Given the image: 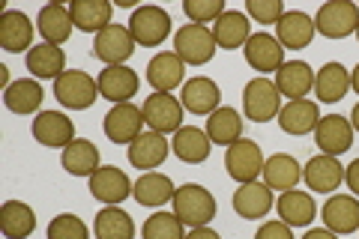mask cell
I'll list each match as a JSON object with an SVG mask.
<instances>
[{"label":"cell","instance_id":"ee69618b","mask_svg":"<svg viewBox=\"0 0 359 239\" xmlns=\"http://www.w3.org/2000/svg\"><path fill=\"white\" fill-rule=\"evenodd\" d=\"M255 239H294L290 227L278 219V221H264V227L255 233Z\"/></svg>","mask_w":359,"mask_h":239},{"label":"cell","instance_id":"f546056e","mask_svg":"<svg viewBox=\"0 0 359 239\" xmlns=\"http://www.w3.org/2000/svg\"><path fill=\"white\" fill-rule=\"evenodd\" d=\"M36 27H39L42 39L48 45H63L66 39L72 36V13H69V6H63V4L42 6L39 18H36Z\"/></svg>","mask_w":359,"mask_h":239},{"label":"cell","instance_id":"44dd1931","mask_svg":"<svg viewBox=\"0 0 359 239\" xmlns=\"http://www.w3.org/2000/svg\"><path fill=\"white\" fill-rule=\"evenodd\" d=\"M183 75H186V63L174 51L156 54L147 63V81L156 93H171L174 87L183 84Z\"/></svg>","mask_w":359,"mask_h":239},{"label":"cell","instance_id":"f35d334b","mask_svg":"<svg viewBox=\"0 0 359 239\" xmlns=\"http://www.w3.org/2000/svg\"><path fill=\"white\" fill-rule=\"evenodd\" d=\"M207 135H210L212 144H224V146L237 144L243 138V117H240V111H233V108L212 111L210 120H207Z\"/></svg>","mask_w":359,"mask_h":239},{"label":"cell","instance_id":"8992f818","mask_svg":"<svg viewBox=\"0 0 359 239\" xmlns=\"http://www.w3.org/2000/svg\"><path fill=\"white\" fill-rule=\"evenodd\" d=\"M129 33L135 45H144V48H156L168 39L171 33V15L162 6H141L135 9L129 18Z\"/></svg>","mask_w":359,"mask_h":239},{"label":"cell","instance_id":"7bdbcfd3","mask_svg":"<svg viewBox=\"0 0 359 239\" xmlns=\"http://www.w3.org/2000/svg\"><path fill=\"white\" fill-rule=\"evenodd\" d=\"M245 13H249L257 25H278L285 15L282 0H245Z\"/></svg>","mask_w":359,"mask_h":239},{"label":"cell","instance_id":"603a6c76","mask_svg":"<svg viewBox=\"0 0 359 239\" xmlns=\"http://www.w3.org/2000/svg\"><path fill=\"white\" fill-rule=\"evenodd\" d=\"M212 36H216V45L224 51L245 48V42H249V36H252L249 15H243L240 9H228V13L212 25Z\"/></svg>","mask_w":359,"mask_h":239},{"label":"cell","instance_id":"277c9868","mask_svg":"<svg viewBox=\"0 0 359 239\" xmlns=\"http://www.w3.org/2000/svg\"><path fill=\"white\" fill-rule=\"evenodd\" d=\"M216 36H212V30L204 27V25H186L177 30L174 36V54L183 60L186 66H204L212 60V54H216Z\"/></svg>","mask_w":359,"mask_h":239},{"label":"cell","instance_id":"8d00e7d4","mask_svg":"<svg viewBox=\"0 0 359 239\" xmlns=\"http://www.w3.org/2000/svg\"><path fill=\"white\" fill-rule=\"evenodd\" d=\"M60 162H63L66 174H72V177H93L96 170H99V150H96L93 141L75 138V141L63 150Z\"/></svg>","mask_w":359,"mask_h":239},{"label":"cell","instance_id":"f907efd6","mask_svg":"<svg viewBox=\"0 0 359 239\" xmlns=\"http://www.w3.org/2000/svg\"><path fill=\"white\" fill-rule=\"evenodd\" d=\"M356 36H359V27H356Z\"/></svg>","mask_w":359,"mask_h":239},{"label":"cell","instance_id":"1f68e13d","mask_svg":"<svg viewBox=\"0 0 359 239\" xmlns=\"http://www.w3.org/2000/svg\"><path fill=\"white\" fill-rule=\"evenodd\" d=\"M302 179V168L294 156L276 153L264 162V183L273 191H290Z\"/></svg>","mask_w":359,"mask_h":239},{"label":"cell","instance_id":"52a82bcc","mask_svg":"<svg viewBox=\"0 0 359 239\" xmlns=\"http://www.w3.org/2000/svg\"><path fill=\"white\" fill-rule=\"evenodd\" d=\"M183 102L171 93H153L144 99V123L150 126V132H159V135H168V132H180L183 129Z\"/></svg>","mask_w":359,"mask_h":239},{"label":"cell","instance_id":"bcb514c9","mask_svg":"<svg viewBox=\"0 0 359 239\" xmlns=\"http://www.w3.org/2000/svg\"><path fill=\"white\" fill-rule=\"evenodd\" d=\"M186 239H222L212 227H195L192 233H186Z\"/></svg>","mask_w":359,"mask_h":239},{"label":"cell","instance_id":"d4e9b609","mask_svg":"<svg viewBox=\"0 0 359 239\" xmlns=\"http://www.w3.org/2000/svg\"><path fill=\"white\" fill-rule=\"evenodd\" d=\"M165 158H168V141L159 132H141L138 138L129 144V162L135 168H141L144 174L153 168H159Z\"/></svg>","mask_w":359,"mask_h":239},{"label":"cell","instance_id":"f1b7e54d","mask_svg":"<svg viewBox=\"0 0 359 239\" xmlns=\"http://www.w3.org/2000/svg\"><path fill=\"white\" fill-rule=\"evenodd\" d=\"M27 72H33V78H39V81H45V78H57L66 72V54L60 45H33V48L27 51Z\"/></svg>","mask_w":359,"mask_h":239},{"label":"cell","instance_id":"484cf974","mask_svg":"<svg viewBox=\"0 0 359 239\" xmlns=\"http://www.w3.org/2000/svg\"><path fill=\"white\" fill-rule=\"evenodd\" d=\"M174 156L180 162L186 165H201L210 158V150H212V141L204 129H195V126H183L177 135H174V144H171Z\"/></svg>","mask_w":359,"mask_h":239},{"label":"cell","instance_id":"7a4b0ae2","mask_svg":"<svg viewBox=\"0 0 359 239\" xmlns=\"http://www.w3.org/2000/svg\"><path fill=\"white\" fill-rule=\"evenodd\" d=\"M359 27V6L351 0H330L314 15V30L327 39H344Z\"/></svg>","mask_w":359,"mask_h":239},{"label":"cell","instance_id":"4316f807","mask_svg":"<svg viewBox=\"0 0 359 239\" xmlns=\"http://www.w3.org/2000/svg\"><path fill=\"white\" fill-rule=\"evenodd\" d=\"M276 210L282 215V221L287 227H309L318 215V203L311 200L309 191H282V198L276 200Z\"/></svg>","mask_w":359,"mask_h":239},{"label":"cell","instance_id":"cb8c5ba5","mask_svg":"<svg viewBox=\"0 0 359 239\" xmlns=\"http://www.w3.org/2000/svg\"><path fill=\"white\" fill-rule=\"evenodd\" d=\"M318 123H320L318 102L311 99H294L278 111V126H282L285 135H309Z\"/></svg>","mask_w":359,"mask_h":239},{"label":"cell","instance_id":"7c38bea8","mask_svg":"<svg viewBox=\"0 0 359 239\" xmlns=\"http://www.w3.org/2000/svg\"><path fill=\"white\" fill-rule=\"evenodd\" d=\"M245 63L252 66L255 72H278L285 66V48L278 45L276 36H269V33H252L249 42H245Z\"/></svg>","mask_w":359,"mask_h":239},{"label":"cell","instance_id":"5bb4252c","mask_svg":"<svg viewBox=\"0 0 359 239\" xmlns=\"http://www.w3.org/2000/svg\"><path fill=\"white\" fill-rule=\"evenodd\" d=\"M96 84H99V96L114 102V105L129 102L141 87L138 75H135L129 66H105V69L96 75Z\"/></svg>","mask_w":359,"mask_h":239},{"label":"cell","instance_id":"e0dca14e","mask_svg":"<svg viewBox=\"0 0 359 239\" xmlns=\"http://www.w3.org/2000/svg\"><path fill=\"white\" fill-rule=\"evenodd\" d=\"M314 21L311 15L299 13V9H290V13H285L282 18H278L276 25V39L282 48H290V51H302L309 48L311 39H314Z\"/></svg>","mask_w":359,"mask_h":239},{"label":"cell","instance_id":"d6986e66","mask_svg":"<svg viewBox=\"0 0 359 239\" xmlns=\"http://www.w3.org/2000/svg\"><path fill=\"white\" fill-rule=\"evenodd\" d=\"M302 179H306V186L311 191H323V195H330V191H339V186L344 183V165L339 158L332 156H314L311 162L302 168Z\"/></svg>","mask_w":359,"mask_h":239},{"label":"cell","instance_id":"4dcf8cb0","mask_svg":"<svg viewBox=\"0 0 359 239\" xmlns=\"http://www.w3.org/2000/svg\"><path fill=\"white\" fill-rule=\"evenodd\" d=\"M276 87H278V93L287 96L290 102H294V99H306L309 90L314 87V72H311V66L302 63V60L285 63L282 69L276 72Z\"/></svg>","mask_w":359,"mask_h":239},{"label":"cell","instance_id":"5b68a950","mask_svg":"<svg viewBox=\"0 0 359 239\" xmlns=\"http://www.w3.org/2000/svg\"><path fill=\"white\" fill-rule=\"evenodd\" d=\"M99 96L96 78H90L81 69H66L57 81H54V99L69 111H87Z\"/></svg>","mask_w":359,"mask_h":239},{"label":"cell","instance_id":"7402d4cb","mask_svg":"<svg viewBox=\"0 0 359 239\" xmlns=\"http://www.w3.org/2000/svg\"><path fill=\"white\" fill-rule=\"evenodd\" d=\"M33 25L30 18L21 13V9H6L4 15H0V45H4V51L9 54H21V51H30L33 48Z\"/></svg>","mask_w":359,"mask_h":239},{"label":"cell","instance_id":"681fc988","mask_svg":"<svg viewBox=\"0 0 359 239\" xmlns=\"http://www.w3.org/2000/svg\"><path fill=\"white\" fill-rule=\"evenodd\" d=\"M351 87L356 90V96H359V63H356V69L351 72Z\"/></svg>","mask_w":359,"mask_h":239},{"label":"cell","instance_id":"ac0fdd59","mask_svg":"<svg viewBox=\"0 0 359 239\" xmlns=\"http://www.w3.org/2000/svg\"><path fill=\"white\" fill-rule=\"evenodd\" d=\"M323 221H327V231H332L335 236H347L359 231V198L353 195H335L323 203Z\"/></svg>","mask_w":359,"mask_h":239},{"label":"cell","instance_id":"83f0119b","mask_svg":"<svg viewBox=\"0 0 359 239\" xmlns=\"http://www.w3.org/2000/svg\"><path fill=\"white\" fill-rule=\"evenodd\" d=\"M72 25L84 33H102L111 25V13L114 6L108 0H72L69 4Z\"/></svg>","mask_w":359,"mask_h":239},{"label":"cell","instance_id":"2e32d148","mask_svg":"<svg viewBox=\"0 0 359 239\" xmlns=\"http://www.w3.org/2000/svg\"><path fill=\"white\" fill-rule=\"evenodd\" d=\"M180 102H183V108L189 114H195V117H210L212 111H219L222 90H219L216 81H210V78H204V75H198V78H192V81L183 84Z\"/></svg>","mask_w":359,"mask_h":239},{"label":"cell","instance_id":"8fae6325","mask_svg":"<svg viewBox=\"0 0 359 239\" xmlns=\"http://www.w3.org/2000/svg\"><path fill=\"white\" fill-rule=\"evenodd\" d=\"M102 126H105V135L111 144H132L144 132V114L138 105L123 102V105H114L105 114Z\"/></svg>","mask_w":359,"mask_h":239},{"label":"cell","instance_id":"4fadbf2b","mask_svg":"<svg viewBox=\"0 0 359 239\" xmlns=\"http://www.w3.org/2000/svg\"><path fill=\"white\" fill-rule=\"evenodd\" d=\"M33 138H36V144L48 146V150L51 146H63L66 150L75 141V126L60 111H39L36 120H33Z\"/></svg>","mask_w":359,"mask_h":239},{"label":"cell","instance_id":"c3c4849f","mask_svg":"<svg viewBox=\"0 0 359 239\" xmlns=\"http://www.w3.org/2000/svg\"><path fill=\"white\" fill-rule=\"evenodd\" d=\"M351 126H353V132H359V102H356V105H353V111H351Z\"/></svg>","mask_w":359,"mask_h":239},{"label":"cell","instance_id":"ffe728a7","mask_svg":"<svg viewBox=\"0 0 359 239\" xmlns=\"http://www.w3.org/2000/svg\"><path fill=\"white\" fill-rule=\"evenodd\" d=\"M273 189H269L264 179H255V183H245L240 186L237 191H233V210H237V215H243V219H264V215L273 210Z\"/></svg>","mask_w":359,"mask_h":239},{"label":"cell","instance_id":"9a60e30c","mask_svg":"<svg viewBox=\"0 0 359 239\" xmlns=\"http://www.w3.org/2000/svg\"><path fill=\"white\" fill-rule=\"evenodd\" d=\"M132 189L135 186L129 183V177L120 168H99L90 177V195L108 203V207H120L126 198H132Z\"/></svg>","mask_w":359,"mask_h":239},{"label":"cell","instance_id":"60d3db41","mask_svg":"<svg viewBox=\"0 0 359 239\" xmlns=\"http://www.w3.org/2000/svg\"><path fill=\"white\" fill-rule=\"evenodd\" d=\"M183 13L192 25H210L228 13V6L224 0H183Z\"/></svg>","mask_w":359,"mask_h":239},{"label":"cell","instance_id":"6da1fadb","mask_svg":"<svg viewBox=\"0 0 359 239\" xmlns=\"http://www.w3.org/2000/svg\"><path fill=\"white\" fill-rule=\"evenodd\" d=\"M216 212H219L216 198H212L204 186L186 183L174 191V215L186 227H192V231L195 227H207L212 219H216Z\"/></svg>","mask_w":359,"mask_h":239},{"label":"cell","instance_id":"30bf717a","mask_svg":"<svg viewBox=\"0 0 359 239\" xmlns=\"http://www.w3.org/2000/svg\"><path fill=\"white\" fill-rule=\"evenodd\" d=\"M135 54V39L129 27L123 25H108L102 33H96V42H93V57L102 60L108 66H123Z\"/></svg>","mask_w":359,"mask_h":239},{"label":"cell","instance_id":"d590c367","mask_svg":"<svg viewBox=\"0 0 359 239\" xmlns=\"http://www.w3.org/2000/svg\"><path fill=\"white\" fill-rule=\"evenodd\" d=\"M0 231L6 239H27L36 231V215L25 200H6L0 207Z\"/></svg>","mask_w":359,"mask_h":239},{"label":"cell","instance_id":"3957f363","mask_svg":"<svg viewBox=\"0 0 359 239\" xmlns=\"http://www.w3.org/2000/svg\"><path fill=\"white\" fill-rule=\"evenodd\" d=\"M243 111L255 123H269L273 117H278V111H282V93H278L276 81H269L264 75L252 78L243 90Z\"/></svg>","mask_w":359,"mask_h":239},{"label":"cell","instance_id":"f6af8a7d","mask_svg":"<svg viewBox=\"0 0 359 239\" xmlns=\"http://www.w3.org/2000/svg\"><path fill=\"white\" fill-rule=\"evenodd\" d=\"M344 183L353 191V198H359V158H353V162L344 168Z\"/></svg>","mask_w":359,"mask_h":239},{"label":"cell","instance_id":"9c48e42d","mask_svg":"<svg viewBox=\"0 0 359 239\" xmlns=\"http://www.w3.org/2000/svg\"><path fill=\"white\" fill-rule=\"evenodd\" d=\"M314 141H318L323 156L339 158L353 146V126L341 114H330V117H320V123L314 126Z\"/></svg>","mask_w":359,"mask_h":239},{"label":"cell","instance_id":"7dc6e473","mask_svg":"<svg viewBox=\"0 0 359 239\" xmlns=\"http://www.w3.org/2000/svg\"><path fill=\"white\" fill-rule=\"evenodd\" d=\"M302 239H339V236H335L332 231H320V227L314 231V227H311V231H309L306 236H302Z\"/></svg>","mask_w":359,"mask_h":239},{"label":"cell","instance_id":"e575fe53","mask_svg":"<svg viewBox=\"0 0 359 239\" xmlns=\"http://www.w3.org/2000/svg\"><path fill=\"white\" fill-rule=\"evenodd\" d=\"M45 99V90L36 78H21L4 90V105L13 114H36Z\"/></svg>","mask_w":359,"mask_h":239},{"label":"cell","instance_id":"b9f144b4","mask_svg":"<svg viewBox=\"0 0 359 239\" xmlns=\"http://www.w3.org/2000/svg\"><path fill=\"white\" fill-rule=\"evenodd\" d=\"M48 239H90L87 224L72 212H63L48 224Z\"/></svg>","mask_w":359,"mask_h":239},{"label":"cell","instance_id":"836d02e7","mask_svg":"<svg viewBox=\"0 0 359 239\" xmlns=\"http://www.w3.org/2000/svg\"><path fill=\"white\" fill-rule=\"evenodd\" d=\"M174 183L171 177L159 174V170H147V174H141V179L135 183L132 189V198L141 203V207H162V203L174 200Z\"/></svg>","mask_w":359,"mask_h":239},{"label":"cell","instance_id":"ab89813d","mask_svg":"<svg viewBox=\"0 0 359 239\" xmlns=\"http://www.w3.org/2000/svg\"><path fill=\"white\" fill-rule=\"evenodd\" d=\"M183 221L177 219L174 212H156L144 221V239H186L183 233Z\"/></svg>","mask_w":359,"mask_h":239},{"label":"cell","instance_id":"ba28073f","mask_svg":"<svg viewBox=\"0 0 359 239\" xmlns=\"http://www.w3.org/2000/svg\"><path fill=\"white\" fill-rule=\"evenodd\" d=\"M224 168H228L231 179H237L240 186L255 183L264 174V153L257 146V141L240 138L237 144H231L228 153H224Z\"/></svg>","mask_w":359,"mask_h":239},{"label":"cell","instance_id":"d6a6232c","mask_svg":"<svg viewBox=\"0 0 359 239\" xmlns=\"http://www.w3.org/2000/svg\"><path fill=\"white\" fill-rule=\"evenodd\" d=\"M347 90H351V72L341 63H327L314 75V93H318L320 102H327V105L341 102L347 96Z\"/></svg>","mask_w":359,"mask_h":239},{"label":"cell","instance_id":"74e56055","mask_svg":"<svg viewBox=\"0 0 359 239\" xmlns=\"http://www.w3.org/2000/svg\"><path fill=\"white\" fill-rule=\"evenodd\" d=\"M93 231H96V239H135V221L126 210L105 207L96 212Z\"/></svg>","mask_w":359,"mask_h":239}]
</instances>
